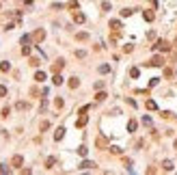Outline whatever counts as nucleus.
Returning <instances> with one entry per match:
<instances>
[{
  "instance_id": "25",
  "label": "nucleus",
  "mask_w": 177,
  "mask_h": 175,
  "mask_svg": "<svg viewBox=\"0 0 177 175\" xmlns=\"http://www.w3.org/2000/svg\"><path fill=\"white\" fill-rule=\"evenodd\" d=\"M22 54H24V56H28V54H30V46H28V43L22 46Z\"/></svg>"
},
{
  "instance_id": "9",
  "label": "nucleus",
  "mask_w": 177,
  "mask_h": 175,
  "mask_svg": "<svg viewBox=\"0 0 177 175\" xmlns=\"http://www.w3.org/2000/svg\"><path fill=\"white\" fill-rule=\"evenodd\" d=\"M80 169H84V171H88V169H95V162H91V160H84L80 164Z\"/></svg>"
},
{
  "instance_id": "12",
  "label": "nucleus",
  "mask_w": 177,
  "mask_h": 175,
  "mask_svg": "<svg viewBox=\"0 0 177 175\" xmlns=\"http://www.w3.org/2000/svg\"><path fill=\"white\" fill-rule=\"evenodd\" d=\"M110 28L117 30V32H121V22H119V20H112V22H110Z\"/></svg>"
},
{
  "instance_id": "17",
  "label": "nucleus",
  "mask_w": 177,
  "mask_h": 175,
  "mask_svg": "<svg viewBox=\"0 0 177 175\" xmlns=\"http://www.w3.org/2000/svg\"><path fill=\"white\" fill-rule=\"evenodd\" d=\"M35 80H37V82H43V80H46V72H37L35 74Z\"/></svg>"
},
{
  "instance_id": "26",
  "label": "nucleus",
  "mask_w": 177,
  "mask_h": 175,
  "mask_svg": "<svg viewBox=\"0 0 177 175\" xmlns=\"http://www.w3.org/2000/svg\"><path fill=\"white\" fill-rule=\"evenodd\" d=\"M86 151H88V149H86V147H84V145H80V147H78V154H80L82 158H84V156H86Z\"/></svg>"
},
{
  "instance_id": "34",
  "label": "nucleus",
  "mask_w": 177,
  "mask_h": 175,
  "mask_svg": "<svg viewBox=\"0 0 177 175\" xmlns=\"http://www.w3.org/2000/svg\"><path fill=\"white\" fill-rule=\"evenodd\" d=\"M110 151H112L114 156H121V149H119V147H110Z\"/></svg>"
},
{
  "instance_id": "23",
  "label": "nucleus",
  "mask_w": 177,
  "mask_h": 175,
  "mask_svg": "<svg viewBox=\"0 0 177 175\" xmlns=\"http://www.w3.org/2000/svg\"><path fill=\"white\" fill-rule=\"evenodd\" d=\"M76 39H78V41H86L88 35H86V32H78V35H76Z\"/></svg>"
},
{
  "instance_id": "41",
  "label": "nucleus",
  "mask_w": 177,
  "mask_h": 175,
  "mask_svg": "<svg viewBox=\"0 0 177 175\" xmlns=\"http://www.w3.org/2000/svg\"><path fill=\"white\" fill-rule=\"evenodd\" d=\"M102 9L104 11H110V2H102Z\"/></svg>"
},
{
  "instance_id": "40",
  "label": "nucleus",
  "mask_w": 177,
  "mask_h": 175,
  "mask_svg": "<svg viewBox=\"0 0 177 175\" xmlns=\"http://www.w3.org/2000/svg\"><path fill=\"white\" fill-rule=\"evenodd\" d=\"M48 128H50V121H43V123H41V130H43V132H46Z\"/></svg>"
},
{
  "instance_id": "35",
  "label": "nucleus",
  "mask_w": 177,
  "mask_h": 175,
  "mask_svg": "<svg viewBox=\"0 0 177 175\" xmlns=\"http://www.w3.org/2000/svg\"><path fill=\"white\" fill-rule=\"evenodd\" d=\"M164 76H166V78H171V76H173V69H169V67H164Z\"/></svg>"
},
{
  "instance_id": "2",
  "label": "nucleus",
  "mask_w": 177,
  "mask_h": 175,
  "mask_svg": "<svg viewBox=\"0 0 177 175\" xmlns=\"http://www.w3.org/2000/svg\"><path fill=\"white\" fill-rule=\"evenodd\" d=\"M145 65H151V67H162V65H164V56L156 54V56H151V61L145 63Z\"/></svg>"
},
{
  "instance_id": "30",
  "label": "nucleus",
  "mask_w": 177,
  "mask_h": 175,
  "mask_svg": "<svg viewBox=\"0 0 177 175\" xmlns=\"http://www.w3.org/2000/svg\"><path fill=\"white\" fill-rule=\"evenodd\" d=\"M110 72V65H102V67H99V74H108Z\"/></svg>"
},
{
  "instance_id": "7",
  "label": "nucleus",
  "mask_w": 177,
  "mask_h": 175,
  "mask_svg": "<svg viewBox=\"0 0 177 175\" xmlns=\"http://www.w3.org/2000/svg\"><path fill=\"white\" fill-rule=\"evenodd\" d=\"M11 164H13V167H22V164H24V158H22V156H13Z\"/></svg>"
},
{
  "instance_id": "20",
  "label": "nucleus",
  "mask_w": 177,
  "mask_h": 175,
  "mask_svg": "<svg viewBox=\"0 0 177 175\" xmlns=\"http://www.w3.org/2000/svg\"><path fill=\"white\" fill-rule=\"evenodd\" d=\"M54 164H56V158H48L46 160V169H52Z\"/></svg>"
},
{
  "instance_id": "24",
  "label": "nucleus",
  "mask_w": 177,
  "mask_h": 175,
  "mask_svg": "<svg viewBox=\"0 0 177 175\" xmlns=\"http://www.w3.org/2000/svg\"><path fill=\"white\" fill-rule=\"evenodd\" d=\"M162 119H175V115L171 112V110H164V112H162Z\"/></svg>"
},
{
  "instance_id": "14",
  "label": "nucleus",
  "mask_w": 177,
  "mask_h": 175,
  "mask_svg": "<svg viewBox=\"0 0 177 175\" xmlns=\"http://www.w3.org/2000/svg\"><path fill=\"white\" fill-rule=\"evenodd\" d=\"M145 106H147V110H156V108H158V104L153 102V100H147V104H145Z\"/></svg>"
},
{
  "instance_id": "3",
  "label": "nucleus",
  "mask_w": 177,
  "mask_h": 175,
  "mask_svg": "<svg viewBox=\"0 0 177 175\" xmlns=\"http://www.w3.org/2000/svg\"><path fill=\"white\" fill-rule=\"evenodd\" d=\"M43 39H46V30H43V28H37L35 32H32V41H37V43H41Z\"/></svg>"
},
{
  "instance_id": "21",
  "label": "nucleus",
  "mask_w": 177,
  "mask_h": 175,
  "mask_svg": "<svg viewBox=\"0 0 177 175\" xmlns=\"http://www.w3.org/2000/svg\"><path fill=\"white\" fill-rule=\"evenodd\" d=\"M63 106H65L63 97H56V100H54V108H63Z\"/></svg>"
},
{
  "instance_id": "36",
  "label": "nucleus",
  "mask_w": 177,
  "mask_h": 175,
  "mask_svg": "<svg viewBox=\"0 0 177 175\" xmlns=\"http://www.w3.org/2000/svg\"><path fill=\"white\" fill-rule=\"evenodd\" d=\"M2 173H9V167L7 164H0V175H2Z\"/></svg>"
},
{
  "instance_id": "38",
  "label": "nucleus",
  "mask_w": 177,
  "mask_h": 175,
  "mask_svg": "<svg viewBox=\"0 0 177 175\" xmlns=\"http://www.w3.org/2000/svg\"><path fill=\"white\" fill-rule=\"evenodd\" d=\"M9 112H11V108L4 106V108H2V117H9Z\"/></svg>"
},
{
  "instance_id": "28",
  "label": "nucleus",
  "mask_w": 177,
  "mask_h": 175,
  "mask_svg": "<svg viewBox=\"0 0 177 175\" xmlns=\"http://www.w3.org/2000/svg\"><path fill=\"white\" fill-rule=\"evenodd\" d=\"M132 13H134V11H132V9H123V11H121V15H123V18H130Z\"/></svg>"
},
{
  "instance_id": "31",
  "label": "nucleus",
  "mask_w": 177,
  "mask_h": 175,
  "mask_svg": "<svg viewBox=\"0 0 177 175\" xmlns=\"http://www.w3.org/2000/svg\"><path fill=\"white\" fill-rule=\"evenodd\" d=\"M26 108H28V104H26V102H18V110H26Z\"/></svg>"
},
{
  "instance_id": "18",
  "label": "nucleus",
  "mask_w": 177,
  "mask_h": 175,
  "mask_svg": "<svg viewBox=\"0 0 177 175\" xmlns=\"http://www.w3.org/2000/svg\"><path fill=\"white\" fill-rule=\"evenodd\" d=\"M136 128H138V123L134 121V119H130V121H128V130H130V132H134Z\"/></svg>"
},
{
  "instance_id": "29",
  "label": "nucleus",
  "mask_w": 177,
  "mask_h": 175,
  "mask_svg": "<svg viewBox=\"0 0 177 175\" xmlns=\"http://www.w3.org/2000/svg\"><path fill=\"white\" fill-rule=\"evenodd\" d=\"M0 69H2V72H9V69H11V65H9L7 61H4V63H0Z\"/></svg>"
},
{
  "instance_id": "27",
  "label": "nucleus",
  "mask_w": 177,
  "mask_h": 175,
  "mask_svg": "<svg viewBox=\"0 0 177 175\" xmlns=\"http://www.w3.org/2000/svg\"><path fill=\"white\" fill-rule=\"evenodd\" d=\"M138 74H140V72H138V67H132V69H130V76H132V78H138Z\"/></svg>"
},
{
  "instance_id": "33",
  "label": "nucleus",
  "mask_w": 177,
  "mask_h": 175,
  "mask_svg": "<svg viewBox=\"0 0 177 175\" xmlns=\"http://www.w3.org/2000/svg\"><path fill=\"white\" fill-rule=\"evenodd\" d=\"M28 63L32 65V67H37V65H39V58H35V56H32V58H30V61H28Z\"/></svg>"
},
{
  "instance_id": "13",
  "label": "nucleus",
  "mask_w": 177,
  "mask_h": 175,
  "mask_svg": "<svg viewBox=\"0 0 177 175\" xmlns=\"http://www.w3.org/2000/svg\"><path fill=\"white\" fill-rule=\"evenodd\" d=\"M63 136H65V128H58L56 132H54V141H60Z\"/></svg>"
},
{
  "instance_id": "5",
  "label": "nucleus",
  "mask_w": 177,
  "mask_h": 175,
  "mask_svg": "<svg viewBox=\"0 0 177 175\" xmlns=\"http://www.w3.org/2000/svg\"><path fill=\"white\" fill-rule=\"evenodd\" d=\"M63 67H65V61H63V58H58V61L52 65V74H60V69H63Z\"/></svg>"
},
{
  "instance_id": "19",
  "label": "nucleus",
  "mask_w": 177,
  "mask_h": 175,
  "mask_svg": "<svg viewBox=\"0 0 177 175\" xmlns=\"http://www.w3.org/2000/svg\"><path fill=\"white\" fill-rule=\"evenodd\" d=\"M78 7H80L78 0H69V2H67V9H78Z\"/></svg>"
},
{
  "instance_id": "1",
  "label": "nucleus",
  "mask_w": 177,
  "mask_h": 175,
  "mask_svg": "<svg viewBox=\"0 0 177 175\" xmlns=\"http://www.w3.org/2000/svg\"><path fill=\"white\" fill-rule=\"evenodd\" d=\"M153 50H158V52H169V50H171V43L164 41V39H158L156 46H153Z\"/></svg>"
},
{
  "instance_id": "4",
  "label": "nucleus",
  "mask_w": 177,
  "mask_h": 175,
  "mask_svg": "<svg viewBox=\"0 0 177 175\" xmlns=\"http://www.w3.org/2000/svg\"><path fill=\"white\" fill-rule=\"evenodd\" d=\"M95 145L99 147V149H106V147H108V138H106L104 134H99L97 138H95Z\"/></svg>"
},
{
  "instance_id": "15",
  "label": "nucleus",
  "mask_w": 177,
  "mask_h": 175,
  "mask_svg": "<svg viewBox=\"0 0 177 175\" xmlns=\"http://www.w3.org/2000/svg\"><path fill=\"white\" fill-rule=\"evenodd\" d=\"M52 82L56 84V86H58V84H63V76H60V74H54V78H52Z\"/></svg>"
},
{
  "instance_id": "43",
  "label": "nucleus",
  "mask_w": 177,
  "mask_h": 175,
  "mask_svg": "<svg viewBox=\"0 0 177 175\" xmlns=\"http://www.w3.org/2000/svg\"><path fill=\"white\" fill-rule=\"evenodd\" d=\"M175 43H177V39H175Z\"/></svg>"
},
{
  "instance_id": "39",
  "label": "nucleus",
  "mask_w": 177,
  "mask_h": 175,
  "mask_svg": "<svg viewBox=\"0 0 177 175\" xmlns=\"http://www.w3.org/2000/svg\"><path fill=\"white\" fill-rule=\"evenodd\" d=\"M143 123H145V125H151V117H143Z\"/></svg>"
},
{
  "instance_id": "32",
  "label": "nucleus",
  "mask_w": 177,
  "mask_h": 175,
  "mask_svg": "<svg viewBox=\"0 0 177 175\" xmlns=\"http://www.w3.org/2000/svg\"><path fill=\"white\" fill-rule=\"evenodd\" d=\"M4 95H7V86L0 84V97H4Z\"/></svg>"
},
{
  "instance_id": "16",
  "label": "nucleus",
  "mask_w": 177,
  "mask_h": 175,
  "mask_svg": "<svg viewBox=\"0 0 177 175\" xmlns=\"http://www.w3.org/2000/svg\"><path fill=\"white\" fill-rule=\"evenodd\" d=\"M162 169H164V171H173V162H171V160H164V162H162Z\"/></svg>"
},
{
  "instance_id": "11",
  "label": "nucleus",
  "mask_w": 177,
  "mask_h": 175,
  "mask_svg": "<svg viewBox=\"0 0 177 175\" xmlns=\"http://www.w3.org/2000/svg\"><path fill=\"white\" fill-rule=\"evenodd\" d=\"M67 84H69V89H78L80 80H78V78H76V76H74V78H69V82H67Z\"/></svg>"
},
{
  "instance_id": "6",
  "label": "nucleus",
  "mask_w": 177,
  "mask_h": 175,
  "mask_svg": "<svg viewBox=\"0 0 177 175\" xmlns=\"http://www.w3.org/2000/svg\"><path fill=\"white\" fill-rule=\"evenodd\" d=\"M88 121V117H86V112H80V117H78V121H76V128H84Z\"/></svg>"
},
{
  "instance_id": "37",
  "label": "nucleus",
  "mask_w": 177,
  "mask_h": 175,
  "mask_svg": "<svg viewBox=\"0 0 177 175\" xmlns=\"http://www.w3.org/2000/svg\"><path fill=\"white\" fill-rule=\"evenodd\" d=\"M160 82V78H151V80H149V86H156Z\"/></svg>"
},
{
  "instance_id": "8",
  "label": "nucleus",
  "mask_w": 177,
  "mask_h": 175,
  "mask_svg": "<svg viewBox=\"0 0 177 175\" xmlns=\"http://www.w3.org/2000/svg\"><path fill=\"white\" fill-rule=\"evenodd\" d=\"M84 13H74V22H76V24H84Z\"/></svg>"
},
{
  "instance_id": "42",
  "label": "nucleus",
  "mask_w": 177,
  "mask_h": 175,
  "mask_svg": "<svg viewBox=\"0 0 177 175\" xmlns=\"http://www.w3.org/2000/svg\"><path fill=\"white\" fill-rule=\"evenodd\" d=\"M175 149H177V141H175Z\"/></svg>"
},
{
  "instance_id": "22",
  "label": "nucleus",
  "mask_w": 177,
  "mask_h": 175,
  "mask_svg": "<svg viewBox=\"0 0 177 175\" xmlns=\"http://www.w3.org/2000/svg\"><path fill=\"white\" fill-rule=\"evenodd\" d=\"M106 97H108L106 93H104V91H99L97 95H95V100H97V102H104V100H106Z\"/></svg>"
},
{
  "instance_id": "10",
  "label": "nucleus",
  "mask_w": 177,
  "mask_h": 175,
  "mask_svg": "<svg viewBox=\"0 0 177 175\" xmlns=\"http://www.w3.org/2000/svg\"><path fill=\"white\" fill-rule=\"evenodd\" d=\"M143 18H145L147 22H153V18H156V13H153V11H143Z\"/></svg>"
}]
</instances>
